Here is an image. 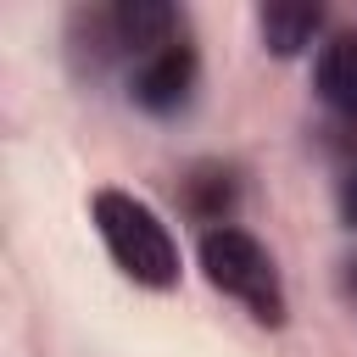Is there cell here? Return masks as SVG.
<instances>
[{
    "mask_svg": "<svg viewBox=\"0 0 357 357\" xmlns=\"http://www.w3.org/2000/svg\"><path fill=\"white\" fill-rule=\"evenodd\" d=\"M184 33V17L167 0H95L67 11V61L78 78H100L112 67H134L167 39Z\"/></svg>",
    "mask_w": 357,
    "mask_h": 357,
    "instance_id": "obj_1",
    "label": "cell"
},
{
    "mask_svg": "<svg viewBox=\"0 0 357 357\" xmlns=\"http://www.w3.org/2000/svg\"><path fill=\"white\" fill-rule=\"evenodd\" d=\"M89 218H95V234L112 257V268L145 290H173L178 284V240L173 229L162 223V212L151 201H139L134 190H95L89 201Z\"/></svg>",
    "mask_w": 357,
    "mask_h": 357,
    "instance_id": "obj_2",
    "label": "cell"
},
{
    "mask_svg": "<svg viewBox=\"0 0 357 357\" xmlns=\"http://www.w3.org/2000/svg\"><path fill=\"white\" fill-rule=\"evenodd\" d=\"M195 262H201V273H206L212 290H223L229 301H240V307L251 312V324L279 329V324L290 318V296H284L279 262H273V251H268L251 229H240V223L201 229Z\"/></svg>",
    "mask_w": 357,
    "mask_h": 357,
    "instance_id": "obj_3",
    "label": "cell"
},
{
    "mask_svg": "<svg viewBox=\"0 0 357 357\" xmlns=\"http://www.w3.org/2000/svg\"><path fill=\"white\" fill-rule=\"evenodd\" d=\"M195 84H201V56L184 33L128 67V100L145 117H178L195 100Z\"/></svg>",
    "mask_w": 357,
    "mask_h": 357,
    "instance_id": "obj_4",
    "label": "cell"
},
{
    "mask_svg": "<svg viewBox=\"0 0 357 357\" xmlns=\"http://www.w3.org/2000/svg\"><path fill=\"white\" fill-rule=\"evenodd\" d=\"M312 89L335 117L357 123V33H329L312 61Z\"/></svg>",
    "mask_w": 357,
    "mask_h": 357,
    "instance_id": "obj_5",
    "label": "cell"
},
{
    "mask_svg": "<svg viewBox=\"0 0 357 357\" xmlns=\"http://www.w3.org/2000/svg\"><path fill=\"white\" fill-rule=\"evenodd\" d=\"M257 33H262V50L301 56L324 33V6H257Z\"/></svg>",
    "mask_w": 357,
    "mask_h": 357,
    "instance_id": "obj_6",
    "label": "cell"
},
{
    "mask_svg": "<svg viewBox=\"0 0 357 357\" xmlns=\"http://www.w3.org/2000/svg\"><path fill=\"white\" fill-rule=\"evenodd\" d=\"M234 201H240V184H234V173H229L223 162H201V167H190V178H184V212H190L195 223H206V229L229 223Z\"/></svg>",
    "mask_w": 357,
    "mask_h": 357,
    "instance_id": "obj_7",
    "label": "cell"
},
{
    "mask_svg": "<svg viewBox=\"0 0 357 357\" xmlns=\"http://www.w3.org/2000/svg\"><path fill=\"white\" fill-rule=\"evenodd\" d=\"M335 212H340V223L346 229H357V156L340 167V178H335Z\"/></svg>",
    "mask_w": 357,
    "mask_h": 357,
    "instance_id": "obj_8",
    "label": "cell"
},
{
    "mask_svg": "<svg viewBox=\"0 0 357 357\" xmlns=\"http://www.w3.org/2000/svg\"><path fill=\"white\" fill-rule=\"evenodd\" d=\"M346 296L357 301V262H346Z\"/></svg>",
    "mask_w": 357,
    "mask_h": 357,
    "instance_id": "obj_9",
    "label": "cell"
}]
</instances>
